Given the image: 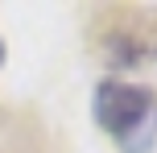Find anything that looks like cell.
<instances>
[{"label": "cell", "instance_id": "3957f363", "mask_svg": "<svg viewBox=\"0 0 157 153\" xmlns=\"http://www.w3.org/2000/svg\"><path fill=\"white\" fill-rule=\"evenodd\" d=\"M0 66H4V37H0Z\"/></svg>", "mask_w": 157, "mask_h": 153}, {"label": "cell", "instance_id": "6da1fadb", "mask_svg": "<svg viewBox=\"0 0 157 153\" xmlns=\"http://www.w3.org/2000/svg\"><path fill=\"white\" fill-rule=\"evenodd\" d=\"M95 124L116 137L124 153H149L157 141V95L124 79H103L91 95Z\"/></svg>", "mask_w": 157, "mask_h": 153}, {"label": "cell", "instance_id": "7a4b0ae2", "mask_svg": "<svg viewBox=\"0 0 157 153\" xmlns=\"http://www.w3.org/2000/svg\"><path fill=\"white\" fill-rule=\"evenodd\" d=\"M103 58L112 66H136V62H153L157 58V25L149 17L124 13L108 33H103Z\"/></svg>", "mask_w": 157, "mask_h": 153}]
</instances>
